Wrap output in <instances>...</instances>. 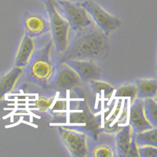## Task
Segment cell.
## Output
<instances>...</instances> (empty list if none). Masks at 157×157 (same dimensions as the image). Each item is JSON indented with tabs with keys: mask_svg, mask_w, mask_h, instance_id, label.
I'll return each mask as SVG.
<instances>
[{
	"mask_svg": "<svg viewBox=\"0 0 157 157\" xmlns=\"http://www.w3.org/2000/svg\"><path fill=\"white\" fill-rule=\"evenodd\" d=\"M90 86L94 93L103 94L104 97L111 96L114 92V87L112 85L105 82H103L101 79L93 80L90 82Z\"/></svg>",
	"mask_w": 157,
	"mask_h": 157,
	"instance_id": "18",
	"label": "cell"
},
{
	"mask_svg": "<svg viewBox=\"0 0 157 157\" xmlns=\"http://www.w3.org/2000/svg\"><path fill=\"white\" fill-rule=\"evenodd\" d=\"M129 125L134 134L153 128L144 113V101L137 98L132 102L129 112Z\"/></svg>",
	"mask_w": 157,
	"mask_h": 157,
	"instance_id": "12",
	"label": "cell"
},
{
	"mask_svg": "<svg viewBox=\"0 0 157 157\" xmlns=\"http://www.w3.org/2000/svg\"><path fill=\"white\" fill-rule=\"evenodd\" d=\"M56 3L57 8L63 13L64 17L68 21L71 30L77 32L94 25L93 20L80 3H73L68 0L57 1Z\"/></svg>",
	"mask_w": 157,
	"mask_h": 157,
	"instance_id": "5",
	"label": "cell"
},
{
	"mask_svg": "<svg viewBox=\"0 0 157 157\" xmlns=\"http://www.w3.org/2000/svg\"><path fill=\"white\" fill-rule=\"evenodd\" d=\"M77 110H72L69 113L68 122L70 128L75 129L85 133L89 137L94 141L100 138L101 133L102 132L101 117L95 116L90 109L82 102L78 103Z\"/></svg>",
	"mask_w": 157,
	"mask_h": 157,
	"instance_id": "3",
	"label": "cell"
},
{
	"mask_svg": "<svg viewBox=\"0 0 157 157\" xmlns=\"http://www.w3.org/2000/svg\"><path fill=\"white\" fill-rule=\"evenodd\" d=\"M36 50L34 38L25 34L21 39L17 52L14 59V66L22 69L26 68Z\"/></svg>",
	"mask_w": 157,
	"mask_h": 157,
	"instance_id": "13",
	"label": "cell"
},
{
	"mask_svg": "<svg viewBox=\"0 0 157 157\" xmlns=\"http://www.w3.org/2000/svg\"><path fill=\"white\" fill-rule=\"evenodd\" d=\"M48 12L50 24V33L52 42L57 55L63 54L69 44V35L71 28L68 21L60 13L57 3L45 2Z\"/></svg>",
	"mask_w": 157,
	"mask_h": 157,
	"instance_id": "4",
	"label": "cell"
},
{
	"mask_svg": "<svg viewBox=\"0 0 157 157\" xmlns=\"http://www.w3.org/2000/svg\"><path fill=\"white\" fill-rule=\"evenodd\" d=\"M82 81L77 73L66 63L58 62L49 88L58 92L71 90L78 87Z\"/></svg>",
	"mask_w": 157,
	"mask_h": 157,
	"instance_id": "8",
	"label": "cell"
},
{
	"mask_svg": "<svg viewBox=\"0 0 157 157\" xmlns=\"http://www.w3.org/2000/svg\"><path fill=\"white\" fill-rule=\"evenodd\" d=\"M23 70L14 66L0 76V102L5 99L6 95L12 93L14 90L17 83L22 76Z\"/></svg>",
	"mask_w": 157,
	"mask_h": 157,
	"instance_id": "14",
	"label": "cell"
},
{
	"mask_svg": "<svg viewBox=\"0 0 157 157\" xmlns=\"http://www.w3.org/2000/svg\"><path fill=\"white\" fill-rule=\"evenodd\" d=\"M137 89L136 84H127L120 86L116 90L115 97L116 98H129L131 102L137 99Z\"/></svg>",
	"mask_w": 157,
	"mask_h": 157,
	"instance_id": "19",
	"label": "cell"
},
{
	"mask_svg": "<svg viewBox=\"0 0 157 157\" xmlns=\"http://www.w3.org/2000/svg\"><path fill=\"white\" fill-rule=\"evenodd\" d=\"M134 140L137 147L151 145L157 147V129L153 127L148 130L134 134Z\"/></svg>",
	"mask_w": 157,
	"mask_h": 157,
	"instance_id": "16",
	"label": "cell"
},
{
	"mask_svg": "<svg viewBox=\"0 0 157 157\" xmlns=\"http://www.w3.org/2000/svg\"><path fill=\"white\" fill-rule=\"evenodd\" d=\"M109 50V36L94 24L75 32L65 51L60 55L58 62L68 60L101 61L108 57Z\"/></svg>",
	"mask_w": 157,
	"mask_h": 157,
	"instance_id": "1",
	"label": "cell"
},
{
	"mask_svg": "<svg viewBox=\"0 0 157 157\" xmlns=\"http://www.w3.org/2000/svg\"><path fill=\"white\" fill-rule=\"evenodd\" d=\"M67 110V102L64 100H57L53 102L52 105L49 109L50 113H51L55 118L58 119L63 114L65 113Z\"/></svg>",
	"mask_w": 157,
	"mask_h": 157,
	"instance_id": "21",
	"label": "cell"
},
{
	"mask_svg": "<svg viewBox=\"0 0 157 157\" xmlns=\"http://www.w3.org/2000/svg\"><path fill=\"white\" fill-rule=\"evenodd\" d=\"M144 113L153 127L157 126V103L155 98L144 99Z\"/></svg>",
	"mask_w": 157,
	"mask_h": 157,
	"instance_id": "17",
	"label": "cell"
},
{
	"mask_svg": "<svg viewBox=\"0 0 157 157\" xmlns=\"http://www.w3.org/2000/svg\"><path fill=\"white\" fill-rule=\"evenodd\" d=\"M79 76L82 82H90L101 79L102 70L101 67L94 61L84 60H68L64 61Z\"/></svg>",
	"mask_w": 157,
	"mask_h": 157,
	"instance_id": "11",
	"label": "cell"
},
{
	"mask_svg": "<svg viewBox=\"0 0 157 157\" xmlns=\"http://www.w3.org/2000/svg\"><path fill=\"white\" fill-rule=\"evenodd\" d=\"M22 24L25 34L34 39L47 34L50 30L49 17L36 11L25 12L22 18Z\"/></svg>",
	"mask_w": 157,
	"mask_h": 157,
	"instance_id": "9",
	"label": "cell"
},
{
	"mask_svg": "<svg viewBox=\"0 0 157 157\" xmlns=\"http://www.w3.org/2000/svg\"><path fill=\"white\" fill-rule=\"evenodd\" d=\"M45 2H48V3H56L55 0H45Z\"/></svg>",
	"mask_w": 157,
	"mask_h": 157,
	"instance_id": "24",
	"label": "cell"
},
{
	"mask_svg": "<svg viewBox=\"0 0 157 157\" xmlns=\"http://www.w3.org/2000/svg\"><path fill=\"white\" fill-rule=\"evenodd\" d=\"M134 133L130 125L120 127L115 136L117 155L121 157L138 156Z\"/></svg>",
	"mask_w": 157,
	"mask_h": 157,
	"instance_id": "10",
	"label": "cell"
},
{
	"mask_svg": "<svg viewBox=\"0 0 157 157\" xmlns=\"http://www.w3.org/2000/svg\"><path fill=\"white\" fill-rule=\"evenodd\" d=\"M57 1H65V0H57Z\"/></svg>",
	"mask_w": 157,
	"mask_h": 157,
	"instance_id": "25",
	"label": "cell"
},
{
	"mask_svg": "<svg viewBox=\"0 0 157 157\" xmlns=\"http://www.w3.org/2000/svg\"><path fill=\"white\" fill-rule=\"evenodd\" d=\"M137 153L140 157H157V147L151 145L137 147Z\"/></svg>",
	"mask_w": 157,
	"mask_h": 157,
	"instance_id": "23",
	"label": "cell"
},
{
	"mask_svg": "<svg viewBox=\"0 0 157 157\" xmlns=\"http://www.w3.org/2000/svg\"><path fill=\"white\" fill-rule=\"evenodd\" d=\"M92 155L95 157H113L115 155L114 148L107 143L98 144L92 149Z\"/></svg>",
	"mask_w": 157,
	"mask_h": 157,
	"instance_id": "20",
	"label": "cell"
},
{
	"mask_svg": "<svg viewBox=\"0 0 157 157\" xmlns=\"http://www.w3.org/2000/svg\"><path fill=\"white\" fill-rule=\"evenodd\" d=\"M80 4L89 13L97 27L106 36H110L121 26L122 21L120 18L109 13L100 5L92 0H85Z\"/></svg>",
	"mask_w": 157,
	"mask_h": 157,
	"instance_id": "7",
	"label": "cell"
},
{
	"mask_svg": "<svg viewBox=\"0 0 157 157\" xmlns=\"http://www.w3.org/2000/svg\"><path fill=\"white\" fill-rule=\"evenodd\" d=\"M135 84L137 89V98L142 100L146 98H155L157 93L156 79L139 78L136 80Z\"/></svg>",
	"mask_w": 157,
	"mask_h": 157,
	"instance_id": "15",
	"label": "cell"
},
{
	"mask_svg": "<svg viewBox=\"0 0 157 157\" xmlns=\"http://www.w3.org/2000/svg\"><path fill=\"white\" fill-rule=\"evenodd\" d=\"M58 132L71 156L86 157L89 155V137L85 133L67 126L59 127Z\"/></svg>",
	"mask_w": 157,
	"mask_h": 157,
	"instance_id": "6",
	"label": "cell"
},
{
	"mask_svg": "<svg viewBox=\"0 0 157 157\" xmlns=\"http://www.w3.org/2000/svg\"><path fill=\"white\" fill-rule=\"evenodd\" d=\"M54 98L39 97L34 101V107L40 111H48L54 102Z\"/></svg>",
	"mask_w": 157,
	"mask_h": 157,
	"instance_id": "22",
	"label": "cell"
},
{
	"mask_svg": "<svg viewBox=\"0 0 157 157\" xmlns=\"http://www.w3.org/2000/svg\"><path fill=\"white\" fill-rule=\"evenodd\" d=\"M54 49V43L50 40L44 47L36 50L25 68L28 79L43 89L49 88L57 69V64L53 57Z\"/></svg>",
	"mask_w": 157,
	"mask_h": 157,
	"instance_id": "2",
	"label": "cell"
}]
</instances>
